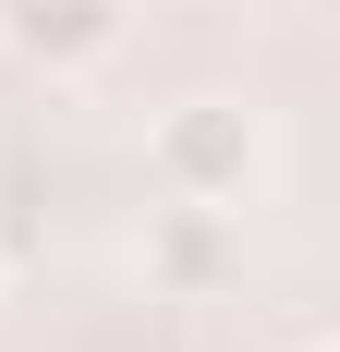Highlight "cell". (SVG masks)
<instances>
[{
  "label": "cell",
  "mask_w": 340,
  "mask_h": 352,
  "mask_svg": "<svg viewBox=\"0 0 340 352\" xmlns=\"http://www.w3.org/2000/svg\"><path fill=\"white\" fill-rule=\"evenodd\" d=\"M158 170H170V195L219 207V195H243V170H255V122H243V109H182L158 134Z\"/></svg>",
  "instance_id": "obj_1"
},
{
  "label": "cell",
  "mask_w": 340,
  "mask_h": 352,
  "mask_svg": "<svg viewBox=\"0 0 340 352\" xmlns=\"http://www.w3.org/2000/svg\"><path fill=\"white\" fill-rule=\"evenodd\" d=\"M122 36V0H0V49L36 73H73Z\"/></svg>",
  "instance_id": "obj_2"
},
{
  "label": "cell",
  "mask_w": 340,
  "mask_h": 352,
  "mask_svg": "<svg viewBox=\"0 0 340 352\" xmlns=\"http://www.w3.org/2000/svg\"><path fill=\"white\" fill-rule=\"evenodd\" d=\"M304 352H316V340H304Z\"/></svg>",
  "instance_id": "obj_3"
}]
</instances>
